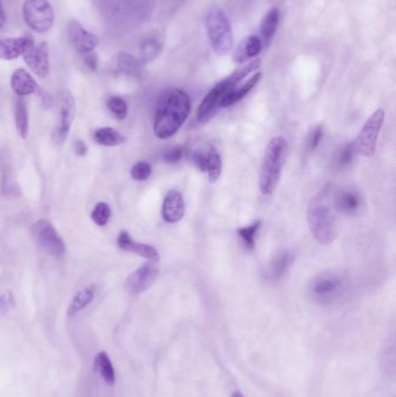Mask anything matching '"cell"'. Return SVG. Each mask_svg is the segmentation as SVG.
<instances>
[{"label":"cell","instance_id":"cell-1","mask_svg":"<svg viewBox=\"0 0 396 397\" xmlns=\"http://www.w3.org/2000/svg\"><path fill=\"white\" fill-rule=\"evenodd\" d=\"M191 112V99L183 89H170L162 96L155 119V135L167 140L174 136L188 120Z\"/></svg>","mask_w":396,"mask_h":397},{"label":"cell","instance_id":"cell-2","mask_svg":"<svg viewBox=\"0 0 396 397\" xmlns=\"http://www.w3.org/2000/svg\"><path fill=\"white\" fill-rule=\"evenodd\" d=\"M330 189H325L311 198L308 205L307 221L315 240L321 245H330L337 237L335 202L330 200Z\"/></svg>","mask_w":396,"mask_h":397},{"label":"cell","instance_id":"cell-3","mask_svg":"<svg viewBox=\"0 0 396 397\" xmlns=\"http://www.w3.org/2000/svg\"><path fill=\"white\" fill-rule=\"evenodd\" d=\"M288 152V143L283 137H274L267 144L260 168V189L264 196H272L281 180L285 161Z\"/></svg>","mask_w":396,"mask_h":397},{"label":"cell","instance_id":"cell-4","mask_svg":"<svg viewBox=\"0 0 396 397\" xmlns=\"http://www.w3.org/2000/svg\"><path fill=\"white\" fill-rule=\"evenodd\" d=\"M260 63H262L260 59H255L249 64L236 70L232 75H229L228 78L214 86V89L207 93L205 99L202 100V103L199 106L197 112V120L199 124L208 122L219 110L220 103L225 94L236 87L239 82H242L243 78H246V75H249L250 72L256 71L257 68H260Z\"/></svg>","mask_w":396,"mask_h":397},{"label":"cell","instance_id":"cell-5","mask_svg":"<svg viewBox=\"0 0 396 397\" xmlns=\"http://www.w3.org/2000/svg\"><path fill=\"white\" fill-rule=\"evenodd\" d=\"M206 31L213 50L218 55H227L234 45L232 27L221 8H213L206 17Z\"/></svg>","mask_w":396,"mask_h":397},{"label":"cell","instance_id":"cell-6","mask_svg":"<svg viewBox=\"0 0 396 397\" xmlns=\"http://www.w3.org/2000/svg\"><path fill=\"white\" fill-rule=\"evenodd\" d=\"M24 20L36 33H47L54 24L55 14L48 0H24Z\"/></svg>","mask_w":396,"mask_h":397},{"label":"cell","instance_id":"cell-7","mask_svg":"<svg viewBox=\"0 0 396 397\" xmlns=\"http://www.w3.org/2000/svg\"><path fill=\"white\" fill-rule=\"evenodd\" d=\"M385 121V110H376L367 119L362 131L355 140V150L365 157H372L376 152V140Z\"/></svg>","mask_w":396,"mask_h":397},{"label":"cell","instance_id":"cell-8","mask_svg":"<svg viewBox=\"0 0 396 397\" xmlns=\"http://www.w3.org/2000/svg\"><path fill=\"white\" fill-rule=\"evenodd\" d=\"M31 235L38 247L54 258H62L65 254V244L52 223L38 219L31 226Z\"/></svg>","mask_w":396,"mask_h":397},{"label":"cell","instance_id":"cell-9","mask_svg":"<svg viewBox=\"0 0 396 397\" xmlns=\"http://www.w3.org/2000/svg\"><path fill=\"white\" fill-rule=\"evenodd\" d=\"M59 108H61V120L58 127L52 133V142L56 144H62L66 140L72 121L75 117V99L69 91H63L61 93Z\"/></svg>","mask_w":396,"mask_h":397},{"label":"cell","instance_id":"cell-10","mask_svg":"<svg viewBox=\"0 0 396 397\" xmlns=\"http://www.w3.org/2000/svg\"><path fill=\"white\" fill-rule=\"evenodd\" d=\"M68 36L72 47L80 55L92 52L99 45L98 36L86 31L84 26L77 20L69 21Z\"/></svg>","mask_w":396,"mask_h":397},{"label":"cell","instance_id":"cell-11","mask_svg":"<svg viewBox=\"0 0 396 397\" xmlns=\"http://www.w3.org/2000/svg\"><path fill=\"white\" fill-rule=\"evenodd\" d=\"M158 275H160V270L155 265H143L136 270H134L133 273L127 277V291L132 294H141L155 284Z\"/></svg>","mask_w":396,"mask_h":397},{"label":"cell","instance_id":"cell-12","mask_svg":"<svg viewBox=\"0 0 396 397\" xmlns=\"http://www.w3.org/2000/svg\"><path fill=\"white\" fill-rule=\"evenodd\" d=\"M24 62L29 66L31 71L40 78H45L49 75L50 64H49L48 45L42 42L40 45H33L27 52H24Z\"/></svg>","mask_w":396,"mask_h":397},{"label":"cell","instance_id":"cell-13","mask_svg":"<svg viewBox=\"0 0 396 397\" xmlns=\"http://www.w3.org/2000/svg\"><path fill=\"white\" fill-rule=\"evenodd\" d=\"M118 245L121 250L139 254L148 261H155V263L160 261V254L154 247H151L149 244L135 242L130 236L129 233H127V231L120 233L119 237H118Z\"/></svg>","mask_w":396,"mask_h":397},{"label":"cell","instance_id":"cell-14","mask_svg":"<svg viewBox=\"0 0 396 397\" xmlns=\"http://www.w3.org/2000/svg\"><path fill=\"white\" fill-rule=\"evenodd\" d=\"M341 287V281L334 274H323L313 282L311 293L321 301L332 300Z\"/></svg>","mask_w":396,"mask_h":397},{"label":"cell","instance_id":"cell-15","mask_svg":"<svg viewBox=\"0 0 396 397\" xmlns=\"http://www.w3.org/2000/svg\"><path fill=\"white\" fill-rule=\"evenodd\" d=\"M163 219L168 223H177L185 215V201L181 193L172 189L165 196L162 208Z\"/></svg>","mask_w":396,"mask_h":397},{"label":"cell","instance_id":"cell-16","mask_svg":"<svg viewBox=\"0 0 396 397\" xmlns=\"http://www.w3.org/2000/svg\"><path fill=\"white\" fill-rule=\"evenodd\" d=\"M34 41L31 38H5L0 41V59L13 61L24 55Z\"/></svg>","mask_w":396,"mask_h":397},{"label":"cell","instance_id":"cell-17","mask_svg":"<svg viewBox=\"0 0 396 397\" xmlns=\"http://www.w3.org/2000/svg\"><path fill=\"white\" fill-rule=\"evenodd\" d=\"M10 86L17 96H26L38 92L40 86L24 68H17L10 78Z\"/></svg>","mask_w":396,"mask_h":397},{"label":"cell","instance_id":"cell-18","mask_svg":"<svg viewBox=\"0 0 396 397\" xmlns=\"http://www.w3.org/2000/svg\"><path fill=\"white\" fill-rule=\"evenodd\" d=\"M260 50H262V41L260 38H257L255 35L251 36H246L243 38L239 47L236 48L234 52V62L237 64H242L246 63V61L256 57L260 55Z\"/></svg>","mask_w":396,"mask_h":397},{"label":"cell","instance_id":"cell-19","mask_svg":"<svg viewBox=\"0 0 396 397\" xmlns=\"http://www.w3.org/2000/svg\"><path fill=\"white\" fill-rule=\"evenodd\" d=\"M335 207L345 215H355L362 207V198L355 189H344L335 198Z\"/></svg>","mask_w":396,"mask_h":397},{"label":"cell","instance_id":"cell-20","mask_svg":"<svg viewBox=\"0 0 396 397\" xmlns=\"http://www.w3.org/2000/svg\"><path fill=\"white\" fill-rule=\"evenodd\" d=\"M260 77H262V73H260V72H257V73H255V75H253L249 80H246V82L239 86V87L236 86V87H234L232 91H229L228 93L225 94L222 100H221L220 107L226 108V107L232 106L234 103L241 101V100H242L244 96H248L250 91H251V89L257 85V82H260Z\"/></svg>","mask_w":396,"mask_h":397},{"label":"cell","instance_id":"cell-21","mask_svg":"<svg viewBox=\"0 0 396 397\" xmlns=\"http://www.w3.org/2000/svg\"><path fill=\"white\" fill-rule=\"evenodd\" d=\"M93 368L99 374L107 386H113L115 384V370L113 363L111 361L110 356L105 351L97 354L93 360Z\"/></svg>","mask_w":396,"mask_h":397},{"label":"cell","instance_id":"cell-22","mask_svg":"<svg viewBox=\"0 0 396 397\" xmlns=\"http://www.w3.org/2000/svg\"><path fill=\"white\" fill-rule=\"evenodd\" d=\"M96 295V286H87L82 291H79L77 294L72 298L71 303L69 305L68 316L69 317H73L79 312H82L83 309H85L87 305L92 302Z\"/></svg>","mask_w":396,"mask_h":397},{"label":"cell","instance_id":"cell-23","mask_svg":"<svg viewBox=\"0 0 396 397\" xmlns=\"http://www.w3.org/2000/svg\"><path fill=\"white\" fill-rule=\"evenodd\" d=\"M279 17H281L279 10L278 8H271L267 12V15L264 17L263 21H262L260 35H262V40L267 45L270 43L271 40L274 38V34H276V31H277Z\"/></svg>","mask_w":396,"mask_h":397},{"label":"cell","instance_id":"cell-24","mask_svg":"<svg viewBox=\"0 0 396 397\" xmlns=\"http://www.w3.org/2000/svg\"><path fill=\"white\" fill-rule=\"evenodd\" d=\"M93 138L97 143L104 147H118L126 142V137L114 128H100L93 133Z\"/></svg>","mask_w":396,"mask_h":397},{"label":"cell","instance_id":"cell-25","mask_svg":"<svg viewBox=\"0 0 396 397\" xmlns=\"http://www.w3.org/2000/svg\"><path fill=\"white\" fill-rule=\"evenodd\" d=\"M14 117H15V126L17 131L22 138H26L28 135V129H29V122H28V110L27 105L22 99V96H19L15 101V107H14Z\"/></svg>","mask_w":396,"mask_h":397},{"label":"cell","instance_id":"cell-26","mask_svg":"<svg viewBox=\"0 0 396 397\" xmlns=\"http://www.w3.org/2000/svg\"><path fill=\"white\" fill-rule=\"evenodd\" d=\"M293 261V256L290 252H281L274 258V261L271 263L270 270H269V277L272 280H278L286 273L287 270L290 268Z\"/></svg>","mask_w":396,"mask_h":397},{"label":"cell","instance_id":"cell-27","mask_svg":"<svg viewBox=\"0 0 396 397\" xmlns=\"http://www.w3.org/2000/svg\"><path fill=\"white\" fill-rule=\"evenodd\" d=\"M260 226H262V221L258 219L256 222H253V224L243 226V228H239L237 230L239 236L241 237V240H243V243H244L248 250H253L255 247H256V236L257 233H258V230L260 229Z\"/></svg>","mask_w":396,"mask_h":397},{"label":"cell","instance_id":"cell-28","mask_svg":"<svg viewBox=\"0 0 396 397\" xmlns=\"http://www.w3.org/2000/svg\"><path fill=\"white\" fill-rule=\"evenodd\" d=\"M221 171H222L221 156L215 149H211L207 154V170H206L208 173L209 182H215L220 178Z\"/></svg>","mask_w":396,"mask_h":397},{"label":"cell","instance_id":"cell-29","mask_svg":"<svg viewBox=\"0 0 396 397\" xmlns=\"http://www.w3.org/2000/svg\"><path fill=\"white\" fill-rule=\"evenodd\" d=\"M161 52V45L156 40H147L141 45V62L149 63L154 61Z\"/></svg>","mask_w":396,"mask_h":397},{"label":"cell","instance_id":"cell-30","mask_svg":"<svg viewBox=\"0 0 396 397\" xmlns=\"http://www.w3.org/2000/svg\"><path fill=\"white\" fill-rule=\"evenodd\" d=\"M118 66L120 70L125 72L127 75H137L140 73V63L137 62L136 59L129 54H120L118 59Z\"/></svg>","mask_w":396,"mask_h":397},{"label":"cell","instance_id":"cell-31","mask_svg":"<svg viewBox=\"0 0 396 397\" xmlns=\"http://www.w3.org/2000/svg\"><path fill=\"white\" fill-rule=\"evenodd\" d=\"M107 107L118 120L126 119L127 114H128V105L122 98L111 96L110 99L107 100Z\"/></svg>","mask_w":396,"mask_h":397},{"label":"cell","instance_id":"cell-32","mask_svg":"<svg viewBox=\"0 0 396 397\" xmlns=\"http://www.w3.org/2000/svg\"><path fill=\"white\" fill-rule=\"evenodd\" d=\"M355 152H357V150H355V142L343 145L339 154H337V157H336L337 168H344L351 164L353 158H355Z\"/></svg>","mask_w":396,"mask_h":397},{"label":"cell","instance_id":"cell-33","mask_svg":"<svg viewBox=\"0 0 396 397\" xmlns=\"http://www.w3.org/2000/svg\"><path fill=\"white\" fill-rule=\"evenodd\" d=\"M93 222L100 226H106L111 217V208L110 205H107L106 202H99L97 203L96 207L92 210L91 214Z\"/></svg>","mask_w":396,"mask_h":397},{"label":"cell","instance_id":"cell-34","mask_svg":"<svg viewBox=\"0 0 396 397\" xmlns=\"http://www.w3.org/2000/svg\"><path fill=\"white\" fill-rule=\"evenodd\" d=\"M132 178L137 182H144L147 180L151 175V166L147 161H139L136 164L134 165L130 171Z\"/></svg>","mask_w":396,"mask_h":397},{"label":"cell","instance_id":"cell-35","mask_svg":"<svg viewBox=\"0 0 396 397\" xmlns=\"http://www.w3.org/2000/svg\"><path fill=\"white\" fill-rule=\"evenodd\" d=\"M322 137H323V128L321 126L315 127L307 138L308 151H314L316 147L321 143Z\"/></svg>","mask_w":396,"mask_h":397},{"label":"cell","instance_id":"cell-36","mask_svg":"<svg viewBox=\"0 0 396 397\" xmlns=\"http://www.w3.org/2000/svg\"><path fill=\"white\" fill-rule=\"evenodd\" d=\"M184 154V147H174L165 152L163 159H164L165 163L174 164V163H178V161H181Z\"/></svg>","mask_w":396,"mask_h":397},{"label":"cell","instance_id":"cell-37","mask_svg":"<svg viewBox=\"0 0 396 397\" xmlns=\"http://www.w3.org/2000/svg\"><path fill=\"white\" fill-rule=\"evenodd\" d=\"M14 305H15V301H14L13 295L10 293L0 295V317L13 308Z\"/></svg>","mask_w":396,"mask_h":397},{"label":"cell","instance_id":"cell-38","mask_svg":"<svg viewBox=\"0 0 396 397\" xmlns=\"http://www.w3.org/2000/svg\"><path fill=\"white\" fill-rule=\"evenodd\" d=\"M83 64L89 71H96L99 64V59L97 56L96 52H86L83 54Z\"/></svg>","mask_w":396,"mask_h":397},{"label":"cell","instance_id":"cell-39","mask_svg":"<svg viewBox=\"0 0 396 397\" xmlns=\"http://www.w3.org/2000/svg\"><path fill=\"white\" fill-rule=\"evenodd\" d=\"M191 159L200 171L206 172V170H207V154H204L200 151H193L191 154Z\"/></svg>","mask_w":396,"mask_h":397},{"label":"cell","instance_id":"cell-40","mask_svg":"<svg viewBox=\"0 0 396 397\" xmlns=\"http://www.w3.org/2000/svg\"><path fill=\"white\" fill-rule=\"evenodd\" d=\"M87 145H86L83 140H77L75 143V151L76 154H78V156H85L87 154Z\"/></svg>","mask_w":396,"mask_h":397},{"label":"cell","instance_id":"cell-41","mask_svg":"<svg viewBox=\"0 0 396 397\" xmlns=\"http://www.w3.org/2000/svg\"><path fill=\"white\" fill-rule=\"evenodd\" d=\"M38 94L41 96L42 101H43V103H45V106L50 107V105H52V96H50V94H48V93L45 92V91H42L41 89H38Z\"/></svg>","mask_w":396,"mask_h":397},{"label":"cell","instance_id":"cell-42","mask_svg":"<svg viewBox=\"0 0 396 397\" xmlns=\"http://www.w3.org/2000/svg\"><path fill=\"white\" fill-rule=\"evenodd\" d=\"M5 24H6V13L3 10V3L0 0V29L5 26Z\"/></svg>","mask_w":396,"mask_h":397},{"label":"cell","instance_id":"cell-43","mask_svg":"<svg viewBox=\"0 0 396 397\" xmlns=\"http://www.w3.org/2000/svg\"><path fill=\"white\" fill-rule=\"evenodd\" d=\"M230 397H246V396H244V395H243L242 393H241V391H234V393H232V396Z\"/></svg>","mask_w":396,"mask_h":397}]
</instances>
